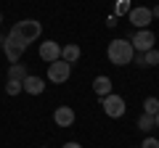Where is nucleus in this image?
Returning a JSON list of instances; mask_svg holds the SVG:
<instances>
[{
	"mask_svg": "<svg viewBox=\"0 0 159 148\" xmlns=\"http://www.w3.org/2000/svg\"><path fill=\"white\" fill-rule=\"evenodd\" d=\"M106 56H109V61H111L114 66H127V63H133L135 50H133L130 40H114L111 45H109Z\"/></svg>",
	"mask_w": 159,
	"mask_h": 148,
	"instance_id": "obj_1",
	"label": "nucleus"
},
{
	"mask_svg": "<svg viewBox=\"0 0 159 148\" xmlns=\"http://www.w3.org/2000/svg\"><path fill=\"white\" fill-rule=\"evenodd\" d=\"M27 42L21 40V37H19L16 32H8L6 34V40H3V50H6V58H8V63H19V58L24 56V50H27Z\"/></svg>",
	"mask_w": 159,
	"mask_h": 148,
	"instance_id": "obj_2",
	"label": "nucleus"
},
{
	"mask_svg": "<svg viewBox=\"0 0 159 148\" xmlns=\"http://www.w3.org/2000/svg\"><path fill=\"white\" fill-rule=\"evenodd\" d=\"M11 29L19 34V37H21L24 42H27V45H29V42H34L40 34H43V24L34 21V19H21V21H16Z\"/></svg>",
	"mask_w": 159,
	"mask_h": 148,
	"instance_id": "obj_3",
	"label": "nucleus"
},
{
	"mask_svg": "<svg viewBox=\"0 0 159 148\" xmlns=\"http://www.w3.org/2000/svg\"><path fill=\"white\" fill-rule=\"evenodd\" d=\"M101 106H103V114L109 116V119H122L127 111L125 106V98L117 95V93H109L106 98H101Z\"/></svg>",
	"mask_w": 159,
	"mask_h": 148,
	"instance_id": "obj_4",
	"label": "nucleus"
},
{
	"mask_svg": "<svg viewBox=\"0 0 159 148\" xmlns=\"http://www.w3.org/2000/svg\"><path fill=\"white\" fill-rule=\"evenodd\" d=\"M69 74H72V63H66V61H53V63H48V80L53 82V85H61V82H66L69 80Z\"/></svg>",
	"mask_w": 159,
	"mask_h": 148,
	"instance_id": "obj_5",
	"label": "nucleus"
},
{
	"mask_svg": "<svg viewBox=\"0 0 159 148\" xmlns=\"http://www.w3.org/2000/svg\"><path fill=\"white\" fill-rule=\"evenodd\" d=\"M154 42H157V37H154V32L151 29H138L135 34H133V50L135 53H146V50H151L154 48Z\"/></svg>",
	"mask_w": 159,
	"mask_h": 148,
	"instance_id": "obj_6",
	"label": "nucleus"
},
{
	"mask_svg": "<svg viewBox=\"0 0 159 148\" xmlns=\"http://www.w3.org/2000/svg\"><path fill=\"white\" fill-rule=\"evenodd\" d=\"M127 19H130V24H133V27H138V29H148V24L154 21L151 8H146V6H135V8H130Z\"/></svg>",
	"mask_w": 159,
	"mask_h": 148,
	"instance_id": "obj_7",
	"label": "nucleus"
},
{
	"mask_svg": "<svg viewBox=\"0 0 159 148\" xmlns=\"http://www.w3.org/2000/svg\"><path fill=\"white\" fill-rule=\"evenodd\" d=\"M40 58H43L45 63L58 61V58H61V45H58V42H53V40L40 42Z\"/></svg>",
	"mask_w": 159,
	"mask_h": 148,
	"instance_id": "obj_8",
	"label": "nucleus"
},
{
	"mask_svg": "<svg viewBox=\"0 0 159 148\" xmlns=\"http://www.w3.org/2000/svg\"><path fill=\"white\" fill-rule=\"evenodd\" d=\"M74 119H77V114H74L72 106H58L56 111H53V122H56L58 127H72Z\"/></svg>",
	"mask_w": 159,
	"mask_h": 148,
	"instance_id": "obj_9",
	"label": "nucleus"
},
{
	"mask_svg": "<svg viewBox=\"0 0 159 148\" xmlns=\"http://www.w3.org/2000/svg\"><path fill=\"white\" fill-rule=\"evenodd\" d=\"M21 87L29 95H43V93H45V80H43V77H34V74H27V80L21 82Z\"/></svg>",
	"mask_w": 159,
	"mask_h": 148,
	"instance_id": "obj_10",
	"label": "nucleus"
},
{
	"mask_svg": "<svg viewBox=\"0 0 159 148\" xmlns=\"http://www.w3.org/2000/svg\"><path fill=\"white\" fill-rule=\"evenodd\" d=\"M80 56H82V48L74 45V42H69V45L61 48V61H66V63H77Z\"/></svg>",
	"mask_w": 159,
	"mask_h": 148,
	"instance_id": "obj_11",
	"label": "nucleus"
},
{
	"mask_svg": "<svg viewBox=\"0 0 159 148\" xmlns=\"http://www.w3.org/2000/svg\"><path fill=\"white\" fill-rule=\"evenodd\" d=\"M93 93H96L98 98H106L109 93H111V80H109V77H96V80H93Z\"/></svg>",
	"mask_w": 159,
	"mask_h": 148,
	"instance_id": "obj_12",
	"label": "nucleus"
},
{
	"mask_svg": "<svg viewBox=\"0 0 159 148\" xmlns=\"http://www.w3.org/2000/svg\"><path fill=\"white\" fill-rule=\"evenodd\" d=\"M8 80H13V82H24V80H27V69H24V63H11V69H8Z\"/></svg>",
	"mask_w": 159,
	"mask_h": 148,
	"instance_id": "obj_13",
	"label": "nucleus"
},
{
	"mask_svg": "<svg viewBox=\"0 0 159 148\" xmlns=\"http://www.w3.org/2000/svg\"><path fill=\"white\" fill-rule=\"evenodd\" d=\"M157 111H159V98H157V95H148L146 101H143V114L154 116Z\"/></svg>",
	"mask_w": 159,
	"mask_h": 148,
	"instance_id": "obj_14",
	"label": "nucleus"
},
{
	"mask_svg": "<svg viewBox=\"0 0 159 148\" xmlns=\"http://www.w3.org/2000/svg\"><path fill=\"white\" fill-rule=\"evenodd\" d=\"M138 130H143V132H151V130H154V116L141 114V116H138Z\"/></svg>",
	"mask_w": 159,
	"mask_h": 148,
	"instance_id": "obj_15",
	"label": "nucleus"
},
{
	"mask_svg": "<svg viewBox=\"0 0 159 148\" xmlns=\"http://www.w3.org/2000/svg\"><path fill=\"white\" fill-rule=\"evenodd\" d=\"M143 63H146V66H159V50L157 48H151V50L143 53Z\"/></svg>",
	"mask_w": 159,
	"mask_h": 148,
	"instance_id": "obj_16",
	"label": "nucleus"
},
{
	"mask_svg": "<svg viewBox=\"0 0 159 148\" xmlns=\"http://www.w3.org/2000/svg\"><path fill=\"white\" fill-rule=\"evenodd\" d=\"M19 93H24L21 82H13V80H8V82H6V95H19Z\"/></svg>",
	"mask_w": 159,
	"mask_h": 148,
	"instance_id": "obj_17",
	"label": "nucleus"
},
{
	"mask_svg": "<svg viewBox=\"0 0 159 148\" xmlns=\"http://www.w3.org/2000/svg\"><path fill=\"white\" fill-rule=\"evenodd\" d=\"M130 13V0H117V13L114 16H127Z\"/></svg>",
	"mask_w": 159,
	"mask_h": 148,
	"instance_id": "obj_18",
	"label": "nucleus"
},
{
	"mask_svg": "<svg viewBox=\"0 0 159 148\" xmlns=\"http://www.w3.org/2000/svg\"><path fill=\"white\" fill-rule=\"evenodd\" d=\"M141 148H159V140L157 137H146V140L141 143Z\"/></svg>",
	"mask_w": 159,
	"mask_h": 148,
	"instance_id": "obj_19",
	"label": "nucleus"
},
{
	"mask_svg": "<svg viewBox=\"0 0 159 148\" xmlns=\"http://www.w3.org/2000/svg\"><path fill=\"white\" fill-rule=\"evenodd\" d=\"M106 27H117V16H109L106 19Z\"/></svg>",
	"mask_w": 159,
	"mask_h": 148,
	"instance_id": "obj_20",
	"label": "nucleus"
},
{
	"mask_svg": "<svg viewBox=\"0 0 159 148\" xmlns=\"http://www.w3.org/2000/svg\"><path fill=\"white\" fill-rule=\"evenodd\" d=\"M61 148H82V146H80V143H74V140H72V143H64Z\"/></svg>",
	"mask_w": 159,
	"mask_h": 148,
	"instance_id": "obj_21",
	"label": "nucleus"
},
{
	"mask_svg": "<svg viewBox=\"0 0 159 148\" xmlns=\"http://www.w3.org/2000/svg\"><path fill=\"white\" fill-rule=\"evenodd\" d=\"M154 127H157V130H159V111H157V114H154Z\"/></svg>",
	"mask_w": 159,
	"mask_h": 148,
	"instance_id": "obj_22",
	"label": "nucleus"
},
{
	"mask_svg": "<svg viewBox=\"0 0 159 148\" xmlns=\"http://www.w3.org/2000/svg\"><path fill=\"white\" fill-rule=\"evenodd\" d=\"M151 16H154V19H159V6H154V11H151Z\"/></svg>",
	"mask_w": 159,
	"mask_h": 148,
	"instance_id": "obj_23",
	"label": "nucleus"
},
{
	"mask_svg": "<svg viewBox=\"0 0 159 148\" xmlns=\"http://www.w3.org/2000/svg\"><path fill=\"white\" fill-rule=\"evenodd\" d=\"M3 40H6V37H3V34H0V50H3Z\"/></svg>",
	"mask_w": 159,
	"mask_h": 148,
	"instance_id": "obj_24",
	"label": "nucleus"
},
{
	"mask_svg": "<svg viewBox=\"0 0 159 148\" xmlns=\"http://www.w3.org/2000/svg\"><path fill=\"white\" fill-rule=\"evenodd\" d=\"M0 21H3V16H0Z\"/></svg>",
	"mask_w": 159,
	"mask_h": 148,
	"instance_id": "obj_25",
	"label": "nucleus"
}]
</instances>
